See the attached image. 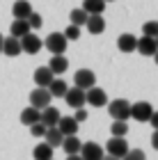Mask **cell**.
<instances>
[{"label": "cell", "mask_w": 158, "mask_h": 160, "mask_svg": "<svg viewBox=\"0 0 158 160\" xmlns=\"http://www.w3.org/2000/svg\"><path fill=\"white\" fill-rule=\"evenodd\" d=\"M0 53H3V34H0Z\"/></svg>", "instance_id": "cell-40"}, {"label": "cell", "mask_w": 158, "mask_h": 160, "mask_svg": "<svg viewBox=\"0 0 158 160\" xmlns=\"http://www.w3.org/2000/svg\"><path fill=\"white\" fill-rule=\"evenodd\" d=\"M28 32H32L30 25H28V21H25V18H14V23L9 25V37L21 39V37H25Z\"/></svg>", "instance_id": "cell-16"}, {"label": "cell", "mask_w": 158, "mask_h": 160, "mask_svg": "<svg viewBox=\"0 0 158 160\" xmlns=\"http://www.w3.org/2000/svg\"><path fill=\"white\" fill-rule=\"evenodd\" d=\"M64 101H67L69 108H74V110H78V108L85 105V89H78V87H69L67 94H64Z\"/></svg>", "instance_id": "cell-10"}, {"label": "cell", "mask_w": 158, "mask_h": 160, "mask_svg": "<svg viewBox=\"0 0 158 160\" xmlns=\"http://www.w3.org/2000/svg\"><path fill=\"white\" fill-rule=\"evenodd\" d=\"M78 156L83 160H103L105 151H103L101 144H96V142H85L80 147V151H78Z\"/></svg>", "instance_id": "cell-8"}, {"label": "cell", "mask_w": 158, "mask_h": 160, "mask_svg": "<svg viewBox=\"0 0 158 160\" xmlns=\"http://www.w3.org/2000/svg\"><path fill=\"white\" fill-rule=\"evenodd\" d=\"M142 32H145V37H158V21H147L145 25H142Z\"/></svg>", "instance_id": "cell-29"}, {"label": "cell", "mask_w": 158, "mask_h": 160, "mask_svg": "<svg viewBox=\"0 0 158 160\" xmlns=\"http://www.w3.org/2000/svg\"><path fill=\"white\" fill-rule=\"evenodd\" d=\"M103 151H105L108 156H115V158H119V160H121V158L128 153V144H126L124 137H110Z\"/></svg>", "instance_id": "cell-7"}, {"label": "cell", "mask_w": 158, "mask_h": 160, "mask_svg": "<svg viewBox=\"0 0 158 160\" xmlns=\"http://www.w3.org/2000/svg\"><path fill=\"white\" fill-rule=\"evenodd\" d=\"M67 160H83V158H80V156H78V153H74V156H69Z\"/></svg>", "instance_id": "cell-37"}, {"label": "cell", "mask_w": 158, "mask_h": 160, "mask_svg": "<svg viewBox=\"0 0 158 160\" xmlns=\"http://www.w3.org/2000/svg\"><path fill=\"white\" fill-rule=\"evenodd\" d=\"M83 9L87 14H103L105 12V2L103 0H83Z\"/></svg>", "instance_id": "cell-27"}, {"label": "cell", "mask_w": 158, "mask_h": 160, "mask_svg": "<svg viewBox=\"0 0 158 160\" xmlns=\"http://www.w3.org/2000/svg\"><path fill=\"white\" fill-rule=\"evenodd\" d=\"M135 50H138L140 55H147V57H154V53L158 50V46H156V39L154 37H142L138 39V46H135Z\"/></svg>", "instance_id": "cell-12"}, {"label": "cell", "mask_w": 158, "mask_h": 160, "mask_svg": "<svg viewBox=\"0 0 158 160\" xmlns=\"http://www.w3.org/2000/svg\"><path fill=\"white\" fill-rule=\"evenodd\" d=\"M151 147L158 151V130H154V135H151Z\"/></svg>", "instance_id": "cell-36"}, {"label": "cell", "mask_w": 158, "mask_h": 160, "mask_svg": "<svg viewBox=\"0 0 158 160\" xmlns=\"http://www.w3.org/2000/svg\"><path fill=\"white\" fill-rule=\"evenodd\" d=\"M108 112H110L112 119H119V121H126L131 117V103L126 98H115L112 103H108Z\"/></svg>", "instance_id": "cell-2"}, {"label": "cell", "mask_w": 158, "mask_h": 160, "mask_svg": "<svg viewBox=\"0 0 158 160\" xmlns=\"http://www.w3.org/2000/svg\"><path fill=\"white\" fill-rule=\"evenodd\" d=\"M149 123L154 126V130H158V110H154V114L149 117Z\"/></svg>", "instance_id": "cell-35"}, {"label": "cell", "mask_w": 158, "mask_h": 160, "mask_svg": "<svg viewBox=\"0 0 158 160\" xmlns=\"http://www.w3.org/2000/svg\"><path fill=\"white\" fill-rule=\"evenodd\" d=\"M85 103L92 105V108H105L108 105V94L101 89V87H89L85 89Z\"/></svg>", "instance_id": "cell-4"}, {"label": "cell", "mask_w": 158, "mask_h": 160, "mask_svg": "<svg viewBox=\"0 0 158 160\" xmlns=\"http://www.w3.org/2000/svg\"><path fill=\"white\" fill-rule=\"evenodd\" d=\"M53 78L55 76L51 73V69H48V67H39L37 71H34V82H37V87H48Z\"/></svg>", "instance_id": "cell-21"}, {"label": "cell", "mask_w": 158, "mask_h": 160, "mask_svg": "<svg viewBox=\"0 0 158 160\" xmlns=\"http://www.w3.org/2000/svg\"><path fill=\"white\" fill-rule=\"evenodd\" d=\"M151 114H154V105L147 103V101H138V103L131 105V117L135 121H140V123H147Z\"/></svg>", "instance_id": "cell-6"}, {"label": "cell", "mask_w": 158, "mask_h": 160, "mask_svg": "<svg viewBox=\"0 0 158 160\" xmlns=\"http://www.w3.org/2000/svg\"><path fill=\"white\" fill-rule=\"evenodd\" d=\"M60 110L57 108H53V105H48V108H44V110L39 112V121L44 123L46 128H53V126H57V121H60Z\"/></svg>", "instance_id": "cell-11"}, {"label": "cell", "mask_w": 158, "mask_h": 160, "mask_svg": "<svg viewBox=\"0 0 158 160\" xmlns=\"http://www.w3.org/2000/svg\"><path fill=\"white\" fill-rule=\"evenodd\" d=\"M103 2H112V0H103Z\"/></svg>", "instance_id": "cell-41"}, {"label": "cell", "mask_w": 158, "mask_h": 160, "mask_svg": "<svg viewBox=\"0 0 158 160\" xmlns=\"http://www.w3.org/2000/svg\"><path fill=\"white\" fill-rule=\"evenodd\" d=\"M156 46H158V37H156Z\"/></svg>", "instance_id": "cell-42"}, {"label": "cell", "mask_w": 158, "mask_h": 160, "mask_svg": "<svg viewBox=\"0 0 158 160\" xmlns=\"http://www.w3.org/2000/svg\"><path fill=\"white\" fill-rule=\"evenodd\" d=\"M80 147H83V142L78 140V135H67V137L62 140V149L67 151L69 156L78 153V151H80Z\"/></svg>", "instance_id": "cell-23"}, {"label": "cell", "mask_w": 158, "mask_h": 160, "mask_svg": "<svg viewBox=\"0 0 158 160\" xmlns=\"http://www.w3.org/2000/svg\"><path fill=\"white\" fill-rule=\"evenodd\" d=\"M39 121V110L37 108H30L28 105L25 110H21V123H25V126H32V123Z\"/></svg>", "instance_id": "cell-25"}, {"label": "cell", "mask_w": 158, "mask_h": 160, "mask_svg": "<svg viewBox=\"0 0 158 160\" xmlns=\"http://www.w3.org/2000/svg\"><path fill=\"white\" fill-rule=\"evenodd\" d=\"M3 53L7 57L21 55V39H16V37H5L3 39Z\"/></svg>", "instance_id": "cell-18"}, {"label": "cell", "mask_w": 158, "mask_h": 160, "mask_svg": "<svg viewBox=\"0 0 158 160\" xmlns=\"http://www.w3.org/2000/svg\"><path fill=\"white\" fill-rule=\"evenodd\" d=\"M87 16H89V14L85 12L83 7H76V9H71V14H69V21H71V25H78V28H80V25H85V23H87Z\"/></svg>", "instance_id": "cell-26"}, {"label": "cell", "mask_w": 158, "mask_h": 160, "mask_svg": "<svg viewBox=\"0 0 158 160\" xmlns=\"http://www.w3.org/2000/svg\"><path fill=\"white\" fill-rule=\"evenodd\" d=\"M48 69H51V73L57 78V76H62L64 71L69 69V60H67L64 55H53L51 62H48Z\"/></svg>", "instance_id": "cell-13"}, {"label": "cell", "mask_w": 158, "mask_h": 160, "mask_svg": "<svg viewBox=\"0 0 158 160\" xmlns=\"http://www.w3.org/2000/svg\"><path fill=\"white\" fill-rule=\"evenodd\" d=\"M53 160H55V158H53Z\"/></svg>", "instance_id": "cell-43"}, {"label": "cell", "mask_w": 158, "mask_h": 160, "mask_svg": "<svg viewBox=\"0 0 158 160\" xmlns=\"http://www.w3.org/2000/svg\"><path fill=\"white\" fill-rule=\"evenodd\" d=\"M78 123H83L85 119H87V110H85V108H78V110H76V117H74Z\"/></svg>", "instance_id": "cell-34"}, {"label": "cell", "mask_w": 158, "mask_h": 160, "mask_svg": "<svg viewBox=\"0 0 158 160\" xmlns=\"http://www.w3.org/2000/svg\"><path fill=\"white\" fill-rule=\"evenodd\" d=\"M25 21H28V25H30V30H39V28L44 25V18H41V14H37V12H32Z\"/></svg>", "instance_id": "cell-30"}, {"label": "cell", "mask_w": 158, "mask_h": 160, "mask_svg": "<svg viewBox=\"0 0 158 160\" xmlns=\"http://www.w3.org/2000/svg\"><path fill=\"white\" fill-rule=\"evenodd\" d=\"M32 5L28 2V0H16V2L12 5V14H14V18H28L32 14Z\"/></svg>", "instance_id": "cell-20"}, {"label": "cell", "mask_w": 158, "mask_h": 160, "mask_svg": "<svg viewBox=\"0 0 158 160\" xmlns=\"http://www.w3.org/2000/svg\"><path fill=\"white\" fill-rule=\"evenodd\" d=\"M87 30L92 32V34H101L103 30H105V21H103V14H89L87 16Z\"/></svg>", "instance_id": "cell-17"}, {"label": "cell", "mask_w": 158, "mask_h": 160, "mask_svg": "<svg viewBox=\"0 0 158 160\" xmlns=\"http://www.w3.org/2000/svg\"><path fill=\"white\" fill-rule=\"evenodd\" d=\"M128 133V123L126 121H119V119H112L110 123V135L112 137H124Z\"/></svg>", "instance_id": "cell-28"}, {"label": "cell", "mask_w": 158, "mask_h": 160, "mask_svg": "<svg viewBox=\"0 0 158 160\" xmlns=\"http://www.w3.org/2000/svg\"><path fill=\"white\" fill-rule=\"evenodd\" d=\"M51 101H53V96H51V92H48L46 87H34L30 92V108H37L39 112L51 105Z\"/></svg>", "instance_id": "cell-3"}, {"label": "cell", "mask_w": 158, "mask_h": 160, "mask_svg": "<svg viewBox=\"0 0 158 160\" xmlns=\"http://www.w3.org/2000/svg\"><path fill=\"white\" fill-rule=\"evenodd\" d=\"M154 62L158 64V50H156V53H154Z\"/></svg>", "instance_id": "cell-39"}, {"label": "cell", "mask_w": 158, "mask_h": 160, "mask_svg": "<svg viewBox=\"0 0 158 160\" xmlns=\"http://www.w3.org/2000/svg\"><path fill=\"white\" fill-rule=\"evenodd\" d=\"M48 92H51V96L55 98H60V96H64V94H67V89H69V85H67V80H60V78H53L51 80V85L46 87Z\"/></svg>", "instance_id": "cell-22"}, {"label": "cell", "mask_w": 158, "mask_h": 160, "mask_svg": "<svg viewBox=\"0 0 158 160\" xmlns=\"http://www.w3.org/2000/svg\"><path fill=\"white\" fill-rule=\"evenodd\" d=\"M135 46H138V37H133L131 32L119 34V39H117V48L121 50V53H133Z\"/></svg>", "instance_id": "cell-15"}, {"label": "cell", "mask_w": 158, "mask_h": 160, "mask_svg": "<svg viewBox=\"0 0 158 160\" xmlns=\"http://www.w3.org/2000/svg\"><path fill=\"white\" fill-rule=\"evenodd\" d=\"M41 46H44V41H41L34 32H28L25 37H21V50L28 53V55H37L41 50Z\"/></svg>", "instance_id": "cell-9"}, {"label": "cell", "mask_w": 158, "mask_h": 160, "mask_svg": "<svg viewBox=\"0 0 158 160\" xmlns=\"http://www.w3.org/2000/svg\"><path fill=\"white\" fill-rule=\"evenodd\" d=\"M44 46L51 50V55H64L69 41H67V37H64L62 32H51V34L44 39Z\"/></svg>", "instance_id": "cell-1"}, {"label": "cell", "mask_w": 158, "mask_h": 160, "mask_svg": "<svg viewBox=\"0 0 158 160\" xmlns=\"http://www.w3.org/2000/svg\"><path fill=\"white\" fill-rule=\"evenodd\" d=\"M57 130L67 137V135H78V121L74 117H60L57 121Z\"/></svg>", "instance_id": "cell-14"}, {"label": "cell", "mask_w": 158, "mask_h": 160, "mask_svg": "<svg viewBox=\"0 0 158 160\" xmlns=\"http://www.w3.org/2000/svg\"><path fill=\"white\" fill-rule=\"evenodd\" d=\"M121 160H147V156H145V151H142V149H128V153Z\"/></svg>", "instance_id": "cell-32"}, {"label": "cell", "mask_w": 158, "mask_h": 160, "mask_svg": "<svg viewBox=\"0 0 158 160\" xmlns=\"http://www.w3.org/2000/svg\"><path fill=\"white\" fill-rule=\"evenodd\" d=\"M62 34L67 37V41H76V39H80V28L78 25H69Z\"/></svg>", "instance_id": "cell-31"}, {"label": "cell", "mask_w": 158, "mask_h": 160, "mask_svg": "<svg viewBox=\"0 0 158 160\" xmlns=\"http://www.w3.org/2000/svg\"><path fill=\"white\" fill-rule=\"evenodd\" d=\"M103 160H119V158H115V156H108V153H105V156H103Z\"/></svg>", "instance_id": "cell-38"}, {"label": "cell", "mask_w": 158, "mask_h": 160, "mask_svg": "<svg viewBox=\"0 0 158 160\" xmlns=\"http://www.w3.org/2000/svg\"><path fill=\"white\" fill-rule=\"evenodd\" d=\"M32 156H34V160H53V149L46 142H39L32 149Z\"/></svg>", "instance_id": "cell-24"}, {"label": "cell", "mask_w": 158, "mask_h": 160, "mask_svg": "<svg viewBox=\"0 0 158 160\" xmlns=\"http://www.w3.org/2000/svg\"><path fill=\"white\" fill-rule=\"evenodd\" d=\"M96 85V73L92 69H78L74 76V87L78 89H89V87Z\"/></svg>", "instance_id": "cell-5"}, {"label": "cell", "mask_w": 158, "mask_h": 160, "mask_svg": "<svg viewBox=\"0 0 158 160\" xmlns=\"http://www.w3.org/2000/svg\"><path fill=\"white\" fill-rule=\"evenodd\" d=\"M62 140H64V135L60 133V130H57V126H53V128H46V133H44V142H46L51 149L62 147Z\"/></svg>", "instance_id": "cell-19"}, {"label": "cell", "mask_w": 158, "mask_h": 160, "mask_svg": "<svg viewBox=\"0 0 158 160\" xmlns=\"http://www.w3.org/2000/svg\"><path fill=\"white\" fill-rule=\"evenodd\" d=\"M28 128H30V135H34V137H44V133H46V126L41 121L32 123V126H28Z\"/></svg>", "instance_id": "cell-33"}]
</instances>
